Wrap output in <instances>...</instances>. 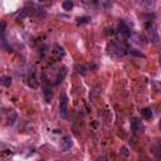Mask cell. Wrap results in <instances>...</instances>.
I'll return each instance as SVG.
<instances>
[{"mask_svg":"<svg viewBox=\"0 0 161 161\" xmlns=\"http://www.w3.org/2000/svg\"><path fill=\"white\" fill-rule=\"evenodd\" d=\"M65 74H67V69H65V68H62V69H61V72L57 74V78H56V85H57V86L62 83V81L64 79Z\"/></svg>","mask_w":161,"mask_h":161,"instance_id":"ba28073f","label":"cell"},{"mask_svg":"<svg viewBox=\"0 0 161 161\" xmlns=\"http://www.w3.org/2000/svg\"><path fill=\"white\" fill-rule=\"evenodd\" d=\"M130 54H131V56H135V57H139V58H145V57H146L144 53H141V52L136 50V49H131V50H130Z\"/></svg>","mask_w":161,"mask_h":161,"instance_id":"5bb4252c","label":"cell"},{"mask_svg":"<svg viewBox=\"0 0 161 161\" xmlns=\"http://www.w3.org/2000/svg\"><path fill=\"white\" fill-rule=\"evenodd\" d=\"M91 22V18L89 16H82V18H78L77 19V23L78 24H86V23H89Z\"/></svg>","mask_w":161,"mask_h":161,"instance_id":"9a60e30c","label":"cell"},{"mask_svg":"<svg viewBox=\"0 0 161 161\" xmlns=\"http://www.w3.org/2000/svg\"><path fill=\"white\" fill-rule=\"evenodd\" d=\"M59 115L63 118L68 117V97L65 93H62L59 97Z\"/></svg>","mask_w":161,"mask_h":161,"instance_id":"6da1fadb","label":"cell"},{"mask_svg":"<svg viewBox=\"0 0 161 161\" xmlns=\"http://www.w3.org/2000/svg\"><path fill=\"white\" fill-rule=\"evenodd\" d=\"M117 32L121 33V34H123L126 38L131 37V30H130V28L126 25V23H125V22H120V23H118V25H117Z\"/></svg>","mask_w":161,"mask_h":161,"instance_id":"277c9868","label":"cell"},{"mask_svg":"<svg viewBox=\"0 0 161 161\" xmlns=\"http://www.w3.org/2000/svg\"><path fill=\"white\" fill-rule=\"evenodd\" d=\"M108 49H110V53L113 56H116V57H121V56H125L126 54V49L123 48V47H121L118 43H111L108 45Z\"/></svg>","mask_w":161,"mask_h":161,"instance_id":"7a4b0ae2","label":"cell"},{"mask_svg":"<svg viewBox=\"0 0 161 161\" xmlns=\"http://www.w3.org/2000/svg\"><path fill=\"white\" fill-rule=\"evenodd\" d=\"M74 69H76V72L78 73V74H86L87 73V70H88V68L86 67L85 64H76V67H74Z\"/></svg>","mask_w":161,"mask_h":161,"instance_id":"8fae6325","label":"cell"},{"mask_svg":"<svg viewBox=\"0 0 161 161\" xmlns=\"http://www.w3.org/2000/svg\"><path fill=\"white\" fill-rule=\"evenodd\" d=\"M121 154L123 155V156H128V148L127 147H122L121 148Z\"/></svg>","mask_w":161,"mask_h":161,"instance_id":"e0dca14e","label":"cell"},{"mask_svg":"<svg viewBox=\"0 0 161 161\" xmlns=\"http://www.w3.org/2000/svg\"><path fill=\"white\" fill-rule=\"evenodd\" d=\"M140 113H141V116L144 117L145 120H151V118H152V111H151V108H142L140 111Z\"/></svg>","mask_w":161,"mask_h":161,"instance_id":"9c48e42d","label":"cell"},{"mask_svg":"<svg viewBox=\"0 0 161 161\" xmlns=\"http://www.w3.org/2000/svg\"><path fill=\"white\" fill-rule=\"evenodd\" d=\"M43 93H44V98L47 102H50V99L53 98V91H52V87L47 83V81H43Z\"/></svg>","mask_w":161,"mask_h":161,"instance_id":"3957f363","label":"cell"},{"mask_svg":"<svg viewBox=\"0 0 161 161\" xmlns=\"http://www.w3.org/2000/svg\"><path fill=\"white\" fill-rule=\"evenodd\" d=\"M73 145V142H72V139L70 137H64V140L62 141V150L63 152H67L68 150H70V147H72Z\"/></svg>","mask_w":161,"mask_h":161,"instance_id":"8992f818","label":"cell"},{"mask_svg":"<svg viewBox=\"0 0 161 161\" xmlns=\"http://www.w3.org/2000/svg\"><path fill=\"white\" fill-rule=\"evenodd\" d=\"M62 7H63V10H65V11L72 10L73 9V1H72V0H64L63 4H62Z\"/></svg>","mask_w":161,"mask_h":161,"instance_id":"4fadbf2b","label":"cell"},{"mask_svg":"<svg viewBox=\"0 0 161 161\" xmlns=\"http://www.w3.org/2000/svg\"><path fill=\"white\" fill-rule=\"evenodd\" d=\"M92 1H93V3H97V0H92Z\"/></svg>","mask_w":161,"mask_h":161,"instance_id":"ac0fdd59","label":"cell"},{"mask_svg":"<svg viewBox=\"0 0 161 161\" xmlns=\"http://www.w3.org/2000/svg\"><path fill=\"white\" fill-rule=\"evenodd\" d=\"M28 83H29V86L33 87V88H37L38 87V82H37V78H35V73L32 72V77L29 76V78H28Z\"/></svg>","mask_w":161,"mask_h":161,"instance_id":"7c38bea8","label":"cell"},{"mask_svg":"<svg viewBox=\"0 0 161 161\" xmlns=\"http://www.w3.org/2000/svg\"><path fill=\"white\" fill-rule=\"evenodd\" d=\"M39 1H44V0H39Z\"/></svg>","mask_w":161,"mask_h":161,"instance_id":"d6986e66","label":"cell"},{"mask_svg":"<svg viewBox=\"0 0 161 161\" xmlns=\"http://www.w3.org/2000/svg\"><path fill=\"white\" fill-rule=\"evenodd\" d=\"M53 53L57 54V56H59V57H63L64 56V48H63V47H61L59 44H54V45H53Z\"/></svg>","mask_w":161,"mask_h":161,"instance_id":"30bf717a","label":"cell"},{"mask_svg":"<svg viewBox=\"0 0 161 161\" xmlns=\"http://www.w3.org/2000/svg\"><path fill=\"white\" fill-rule=\"evenodd\" d=\"M131 130L134 132H142L144 131V125L141 123V121L139 120H132L131 121Z\"/></svg>","mask_w":161,"mask_h":161,"instance_id":"5b68a950","label":"cell"},{"mask_svg":"<svg viewBox=\"0 0 161 161\" xmlns=\"http://www.w3.org/2000/svg\"><path fill=\"white\" fill-rule=\"evenodd\" d=\"M5 29H7V22L3 20L1 23H0V35H4Z\"/></svg>","mask_w":161,"mask_h":161,"instance_id":"2e32d148","label":"cell"},{"mask_svg":"<svg viewBox=\"0 0 161 161\" xmlns=\"http://www.w3.org/2000/svg\"><path fill=\"white\" fill-rule=\"evenodd\" d=\"M0 86H3V87H10L11 86V77H9V76H1V77H0Z\"/></svg>","mask_w":161,"mask_h":161,"instance_id":"52a82bcc","label":"cell"}]
</instances>
